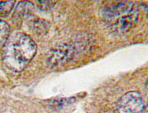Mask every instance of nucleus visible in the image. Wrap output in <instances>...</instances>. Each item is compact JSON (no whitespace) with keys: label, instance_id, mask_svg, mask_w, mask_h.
Returning <instances> with one entry per match:
<instances>
[{"label":"nucleus","instance_id":"1","mask_svg":"<svg viewBox=\"0 0 148 113\" xmlns=\"http://www.w3.org/2000/svg\"><path fill=\"white\" fill-rule=\"evenodd\" d=\"M36 50V45L29 35L22 32L13 33L2 47V60L9 70L19 73L29 64Z\"/></svg>","mask_w":148,"mask_h":113},{"label":"nucleus","instance_id":"2","mask_svg":"<svg viewBox=\"0 0 148 113\" xmlns=\"http://www.w3.org/2000/svg\"><path fill=\"white\" fill-rule=\"evenodd\" d=\"M145 108L144 100L140 93L131 91L126 93L118 101V113H142Z\"/></svg>","mask_w":148,"mask_h":113},{"label":"nucleus","instance_id":"3","mask_svg":"<svg viewBox=\"0 0 148 113\" xmlns=\"http://www.w3.org/2000/svg\"><path fill=\"white\" fill-rule=\"evenodd\" d=\"M68 52L69 50L66 47H60L51 51L49 60L53 65H57L60 63L66 61L68 58L70 56Z\"/></svg>","mask_w":148,"mask_h":113},{"label":"nucleus","instance_id":"4","mask_svg":"<svg viewBox=\"0 0 148 113\" xmlns=\"http://www.w3.org/2000/svg\"><path fill=\"white\" fill-rule=\"evenodd\" d=\"M34 5L31 3L22 1L17 5L14 13L18 17L25 16L31 13L34 10Z\"/></svg>","mask_w":148,"mask_h":113},{"label":"nucleus","instance_id":"5","mask_svg":"<svg viewBox=\"0 0 148 113\" xmlns=\"http://www.w3.org/2000/svg\"><path fill=\"white\" fill-rule=\"evenodd\" d=\"M10 31L9 25L5 22L0 20V46L3 47L10 36Z\"/></svg>","mask_w":148,"mask_h":113},{"label":"nucleus","instance_id":"6","mask_svg":"<svg viewBox=\"0 0 148 113\" xmlns=\"http://www.w3.org/2000/svg\"><path fill=\"white\" fill-rule=\"evenodd\" d=\"M16 1H0V15H7L13 9Z\"/></svg>","mask_w":148,"mask_h":113}]
</instances>
